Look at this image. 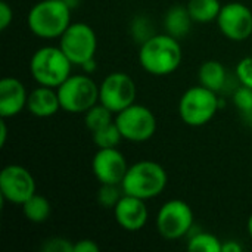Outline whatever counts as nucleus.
Here are the masks:
<instances>
[{
	"label": "nucleus",
	"mask_w": 252,
	"mask_h": 252,
	"mask_svg": "<svg viewBox=\"0 0 252 252\" xmlns=\"http://www.w3.org/2000/svg\"><path fill=\"white\" fill-rule=\"evenodd\" d=\"M182 46L179 38L170 34H154L140 44V66L157 77L173 74L182 63Z\"/></svg>",
	"instance_id": "obj_1"
},
{
	"label": "nucleus",
	"mask_w": 252,
	"mask_h": 252,
	"mask_svg": "<svg viewBox=\"0 0 252 252\" xmlns=\"http://www.w3.org/2000/svg\"><path fill=\"white\" fill-rule=\"evenodd\" d=\"M27 24L40 38H59L71 25V7L65 0H41L30 9Z\"/></svg>",
	"instance_id": "obj_2"
},
{
	"label": "nucleus",
	"mask_w": 252,
	"mask_h": 252,
	"mask_svg": "<svg viewBox=\"0 0 252 252\" xmlns=\"http://www.w3.org/2000/svg\"><path fill=\"white\" fill-rule=\"evenodd\" d=\"M168 182L165 168L155 161H139L128 167L121 188L126 195L140 199H152L159 196Z\"/></svg>",
	"instance_id": "obj_3"
},
{
	"label": "nucleus",
	"mask_w": 252,
	"mask_h": 252,
	"mask_svg": "<svg viewBox=\"0 0 252 252\" xmlns=\"http://www.w3.org/2000/svg\"><path fill=\"white\" fill-rule=\"evenodd\" d=\"M72 62L61 47L44 46L37 49L30 59V74L38 86L59 87L71 75Z\"/></svg>",
	"instance_id": "obj_4"
},
{
	"label": "nucleus",
	"mask_w": 252,
	"mask_h": 252,
	"mask_svg": "<svg viewBox=\"0 0 252 252\" xmlns=\"http://www.w3.org/2000/svg\"><path fill=\"white\" fill-rule=\"evenodd\" d=\"M219 109L220 99L217 97V93L201 84L186 90L179 100L180 118L190 127H202L208 124Z\"/></svg>",
	"instance_id": "obj_5"
},
{
	"label": "nucleus",
	"mask_w": 252,
	"mask_h": 252,
	"mask_svg": "<svg viewBox=\"0 0 252 252\" xmlns=\"http://www.w3.org/2000/svg\"><path fill=\"white\" fill-rule=\"evenodd\" d=\"M56 90L61 109L69 114H84L99 103V86L89 75H69Z\"/></svg>",
	"instance_id": "obj_6"
},
{
	"label": "nucleus",
	"mask_w": 252,
	"mask_h": 252,
	"mask_svg": "<svg viewBox=\"0 0 252 252\" xmlns=\"http://www.w3.org/2000/svg\"><path fill=\"white\" fill-rule=\"evenodd\" d=\"M193 227V211L183 199L167 201L157 214L158 233L167 241H177L190 233Z\"/></svg>",
	"instance_id": "obj_7"
},
{
	"label": "nucleus",
	"mask_w": 252,
	"mask_h": 252,
	"mask_svg": "<svg viewBox=\"0 0 252 252\" xmlns=\"http://www.w3.org/2000/svg\"><path fill=\"white\" fill-rule=\"evenodd\" d=\"M115 124L120 128L123 139L134 143H142L154 137L157 131V117L143 105L133 103L117 114Z\"/></svg>",
	"instance_id": "obj_8"
},
{
	"label": "nucleus",
	"mask_w": 252,
	"mask_h": 252,
	"mask_svg": "<svg viewBox=\"0 0 252 252\" xmlns=\"http://www.w3.org/2000/svg\"><path fill=\"white\" fill-rule=\"evenodd\" d=\"M59 47L74 65L81 66L94 58L97 49V37L89 24L74 22L59 37Z\"/></svg>",
	"instance_id": "obj_9"
},
{
	"label": "nucleus",
	"mask_w": 252,
	"mask_h": 252,
	"mask_svg": "<svg viewBox=\"0 0 252 252\" xmlns=\"http://www.w3.org/2000/svg\"><path fill=\"white\" fill-rule=\"evenodd\" d=\"M134 80L126 72H111L99 84V103L114 114L121 112L136 100Z\"/></svg>",
	"instance_id": "obj_10"
},
{
	"label": "nucleus",
	"mask_w": 252,
	"mask_h": 252,
	"mask_svg": "<svg viewBox=\"0 0 252 252\" xmlns=\"http://www.w3.org/2000/svg\"><path fill=\"white\" fill-rule=\"evenodd\" d=\"M35 180L22 165L9 164L0 173V193L7 202L22 205L35 193Z\"/></svg>",
	"instance_id": "obj_11"
},
{
	"label": "nucleus",
	"mask_w": 252,
	"mask_h": 252,
	"mask_svg": "<svg viewBox=\"0 0 252 252\" xmlns=\"http://www.w3.org/2000/svg\"><path fill=\"white\" fill-rule=\"evenodd\" d=\"M217 25L229 40L244 41L252 34V10L241 1L226 3L219 13Z\"/></svg>",
	"instance_id": "obj_12"
},
{
	"label": "nucleus",
	"mask_w": 252,
	"mask_h": 252,
	"mask_svg": "<svg viewBox=\"0 0 252 252\" xmlns=\"http://www.w3.org/2000/svg\"><path fill=\"white\" fill-rule=\"evenodd\" d=\"M127 170V161L117 148H100L92 159V171L100 185H121Z\"/></svg>",
	"instance_id": "obj_13"
},
{
	"label": "nucleus",
	"mask_w": 252,
	"mask_h": 252,
	"mask_svg": "<svg viewBox=\"0 0 252 252\" xmlns=\"http://www.w3.org/2000/svg\"><path fill=\"white\" fill-rule=\"evenodd\" d=\"M114 216L121 229L127 232H139L146 226L149 213L145 199L124 193L114 207Z\"/></svg>",
	"instance_id": "obj_14"
},
{
	"label": "nucleus",
	"mask_w": 252,
	"mask_h": 252,
	"mask_svg": "<svg viewBox=\"0 0 252 252\" xmlns=\"http://www.w3.org/2000/svg\"><path fill=\"white\" fill-rule=\"evenodd\" d=\"M28 102L25 86L15 77H4L0 81V117L12 118L24 111Z\"/></svg>",
	"instance_id": "obj_15"
},
{
	"label": "nucleus",
	"mask_w": 252,
	"mask_h": 252,
	"mask_svg": "<svg viewBox=\"0 0 252 252\" xmlns=\"http://www.w3.org/2000/svg\"><path fill=\"white\" fill-rule=\"evenodd\" d=\"M27 108L30 114L38 118H49L61 109L58 90L47 86H38L28 93Z\"/></svg>",
	"instance_id": "obj_16"
},
{
	"label": "nucleus",
	"mask_w": 252,
	"mask_h": 252,
	"mask_svg": "<svg viewBox=\"0 0 252 252\" xmlns=\"http://www.w3.org/2000/svg\"><path fill=\"white\" fill-rule=\"evenodd\" d=\"M192 22L193 19L188 10V6H182V4H176L170 7L164 18V27L167 30V34L176 38L185 37L190 31Z\"/></svg>",
	"instance_id": "obj_17"
},
{
	"label": "nucleus",
	"mask_w": 252,
	"mask_h": 252,
	"mask_svg": "<svg viewBox=\"0 0 252 252\" xmlns=\"http://www.w3.org/2000/svg\"><path fill=\"white\" fill-rule=\"evenodd\" d=\"M226 68L223 66L221 62L216 59L205 61L198 71V78L201 86L213 90V92H220L224 84H226Z\"/></svg>",
	"instance_id": "obj_18"
},
{
	"label": "nucleus",
	"mask_w": 252,
	"mask_h": 252,
	"mask_svg": "<svg viewBox=\"0 0 252 252\" xmlns=\"http://www.w3.org/2000/svg\"><path fill=\"white\" fill-rule=\"evenodd\" d=\"M186 6L193 22H201V24L217 21L219 13L223 7L219 0H189Z\"/></svg>",
	"instance_id": "obj_19"
},
{
	"label": "nucleus",
	"mask_w": 252,
	"mask_h": 252,
	"mask_svg": "<svg viewBox=\"0 0 252 252\" xmlns=\"http://www.w3.org/2000/svg\"><path fill=\"white\" fill-rule=\"evenodd\" d=\"M22 211L28 221L38 224V223H44L50 217L52 207L47 198L38 193H34L31 198H28L22 204Z\"/></svg>",
	"instance_id": "obj_20"
},
{
	"label": "nucleus",
	"mask_w": 252,
	"mask_h": 252,
	"mask_svg": "<svg viewBox=\"0 0 252 252\" xmlns=\"http://www.w3.org/2000/svg\"><path fill=\"white\" fill-rule=\"evenodd\" d=\"M223 242L213 233L199 232L192 235L188 242V250L192 252H221Z\"/></svg>",
	"instance_id": "obj_21"
},
{
	"label": "nucleus",
	"mask_w": 252,
	"mask_h": 252,
	"mask_svg": "<svg viewBox=\"0 0 252 252\" xmlns=\"http://www.w3.org/2000/svg\"><path fill=\"white\" fill-rule=\"evenodd\" d=\"M112 111H109L106 106H103L102 103H96L94 106H92L87 112H84V123L86 127L93 133L105 126H108L109 123H112Z\"/></svg>",
	"instance_id": "obj_22"
},
{
	"label": "nucleus",
	"mask_w": 252,
	"mask_h": 252,
	"mask_svg": "<svg viewBox=\"0 0 252 252\" xmlns=\"http://www.w3.org/2000/svg\"><path fill=\"white\" fill-rule=\"evenodd\" d=\"M93 142L94 145L100 149V148H117L118 143L123 140V136L120 133L118 126L115 124V120L112 123H109L108 126L96 130L92 133Z\"/></svg>",
	"instance_id": "obj_23"
},
{
	"label": "nucleus",
	"mask_w": 252,
	"mask_h": 252,
	"mask_svg": "<svg viewBox=\"0 0 252 252\" xmlns=\"http://www.w3.org/2000/svg\"><path fill=\"white\" fill-rule=\"evenodd\" d=\"M233 103L241 111V114L248 120H252V89L248 86L238 87L233 93Z\"/></svg>",
	"instance_id": "obj_24"
},
{
	"label": "nucleus",
	"mask_w": 252,
	"mask_h": 252,
	"mask_svg": "<svg viewBox=\"0 0 252 252\" xmlns=\"http://www.w3.org/2000/svg\"><path fill=\"white\" fill-rule=\"evenodd\" d=\"M124 195L121 185H102L97 193V201L105 208H112Z\"/></svg>",
	"instance_id": "obj_25"
},
{
	"label": "nucleus",
	"mask_w": 252,
	"mask_h": 252,
	"mask_svg": "<svg viewBox=\"0 0 252 252\" xmlns=\"http://www.w3.org/2000/svg\"><path fill=\"white\" fill-rule=\"evenodd\" d=\"M131 34L142 44L154 35V31H152L149 21L145 16H137L131 22Z\"/></svg>",
	"instance_id": "obj_26"
},
{
	"label": "nucleus",
	"mask_w": 252,
	"mask_h": 252,
	"mask_svg": "<svg viewBox=\"0 0 252 252\" xmlns=\"http://www.w3.org/2000/svg\"><path fill=\"white\" fill-rule=\"evenodd\" d=\"M236 77L242 86L252 89V56L244 58L236 66Z\"/></svg>",
	"instance_id": "obj_27"
},
{
	"label": "nucleus",
	"mask_w": 252,
	"mask_h": 252,
	"mask_svg": "<svg viewBox=\"0 0 252 252\" xmlns=\"http://www.w3.org/2000/svg\"><path fill=\"white\" fill-rule=\"evenodd\" d=\"M41 250L44 252H74V244L63 238H52L44 242Z\"/></svg>",
	"instance_id": "obj_28"
},
{
	"label": "nucleus",
	"mask_w": 252,
	"mask_h": 252,
	"mask_svg": "<svg viewBox=\"0 0 252 252\" xmlns=\"http://www.w3.org/2000/svg\"><path fill=\"white\" fill-rule=\"evenodd\" d=\"M12 19H13V10H12V7L9 6L7 1H1L0 3V30L4 31L10 25Z\"/></svg>",
	"instance_id": "obj_29"
},
{
	"label": "nucleus",
	"mask_w": 252,
	"mask_h": 252,
	"mask_svg": "<svg viewBox=\"0 0 252 252\" xmlns=\"http://www.w3.org/2000/svg\"><path fill=\"white\" fill-rule=\"evenodd\" d=\"M99 245L92 239H81L74 244V252H99Z\"/></svg>",
	"instance_id": "obj_30"
},
{
	"label": "nucleus",
	"mask_w": 252,
	"mask_h": 252,
	"mask_svg": "<svg viewBox=\"0 0 252 252\" xmlns=\"http://www.w3.org/2000/svg\"><path fill=\"white\" fill-rule=\"evenodd\" d=\"M244 251V247L236 242V241H226L223 244V248H221V252H242Z\"/></svg>",
	"instance_id": "obj_31"
},
{
	"label": "nucleus",
	"mask_w": 252,
	"mask_h": 252,
	"mask_svg": "<svg viewBox=\"0 0 252 252\" xmlns=\"http://www.w3.org/2000/svg\"><path fill=\"white\" fill-rule=\"evenodd\" d=\"M6 139H7V126L4 118H1L0 121V148H3L6 145Z\"/></svg>",
	"instance_id": "obj_32"
},
{
	"label": "nucleus",
	"mask_w": 252,
	"mask_h": 252,
	"mask_svg": "<svg viewBox=\"0 0 252 252\" xmlns=\"http://www.w3.org/2000/svg\"><path fill=\"white\" fill-rule=\"evenodd\" d=\"M81 66H83V69H84V72H86V74H90V72H93V71L96 69V62H94V58H93V59H90V61H87V62H86V63H83Z\"/></svg>",
	"instance_id": "obj_33"
},
{
	"label": "nucleus",
	"mask_w": 252,
	"mask_h": 252,
	"mask_svg": "<svg viewBox=\"0 0 252 252\" xmlns=\"http://www.w3.org/2000/svg\"><path fill=\"white\" fill-rule=\"evenodd\" d=\"M247 227H248V233H250V236H251V239H252V214H251V217L248 219Z\"/></svg>",
	"instance_id": "obj_34"
}]
</instances>
